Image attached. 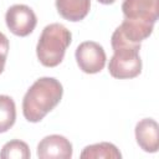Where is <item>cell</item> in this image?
I'll list each match as a JSON object with an SVG mask.
<instances>
[{"mask_svg":"<svg viewBox=\"0 0 159 159\" xmlns=\"http://www.w3.org/2000/svg\"><path fill=\"white\" fill-rule=\"evenodd\" d=\"M72 152L71 142L60 134L47 135L37 145V157L40 159H70Z\"/></svg>","mask_w":159,"mask_h":159,"instance_id":"52a82bcc","label":"cell"},{"mask_svg":"<svg viewBox=\"0 0 159 159\" xmlns=\"http://www.w3.org/2000/svg\"><path fill=\"white\" fill-rule=\"evenodd\" d=\"M71 41L72 34L62 24L53 22L45 26L36 46L39 61L45 67L58 66L62 62L65 52L71 45Z\"/></svg>","mask_w":159,"mask_h":159,"instance_id":"277c9868","label":"cell"},{"mask_svg":"<svg viewBox=\"0 0 159 159\" xmlns=\"http://www.w3.org/2000/svg\"><path fill=\"white\" fill-rule=\"evenodd\" d=\"M31 155L29 145L19 139H14L4 144L0 158L1 159H29Z\"/></svg>","mask_w":159,"mask_h":159,"instance_id":"7c38bea8","label":"cell"},{"mask_svg":"<svg viewBox=\"0 0 159 159\" xmlns=\"http://www.w3.org/2000/svg\"><path fill=\"white\" fill-rule=\"evenodd\" d=\"M135 139L138 145L147 153L158 152L159 147V125L152 118L140 119L135 124Z\"/></svg>","mask_w":159,"mask_h":159,"instance_id":"ba28073f","label":"cell"},{"mask_svg":"<svg viewBox=\"0 0 159 159\" xmlns=\"http://www.w3.org/2000/svg\"><path fill=\"white\" fill-rule=\"evenodd\" d=\"M63 87L53 77H41L32 83L22 99V113L25 119L37 123L45 118L61 101Z\"/></svg>","mask_w":159,"mask_h":159,"instance_id":"7a4b0ae2","label":"cell"},{"mask_svg":"<svg viewBox=\"0 0 159 159\" xmlns=\"http://www.w3.org/2000/svg\"><path fill=\"white\" fill-rule=\"evenodd\" d=\"M82 159H120L122 154L118 150V148L108 142H102V143H96L87 145L82 153H81Z\"/></svg>","mask_w":159,"mask_h":159,"instance_id":"30bf717a","label":"cell"},{"mask_svg":"<svg viewBox=\"0 0 159 159\" xmlns=\"http://www.w3.org/2000/svg\"><path fill=\"white\" fill-rule=\"evenodd\" d=\"M56 7L65 20L76 22L88 15L91 0H56Z\"/></svg>","mask_w":159,"mask_h":159,"instance_id":"9c48e42d","label":"cell"},{"mask_svg":"<svg viewBox=\"0 0 159 159\" xmlns=\"http://www.w3.org/2000/svg\"><path fill=\"white\" fill-rule=\"evenodd\" d=\"M123 22L118 26L133 42L148 39L159 16V0H123Z\"/></svg>","mask_w":159,"mask_h":159,"instance_id":"6da1fadb","label":"cell"},{"mask_svg":"<svg viewBox=\"0 0 159 159\" xmlns=\"http://www.w3.org/2000/svg\"><path fill=\"white\" fill-rule=\"evenodd\" d=\"M7 53H9V40L2 32H0V75L4 71Z\"/></svg>","mask_w":159,"mask_h":159,"instance_id":"4fadbf2b","label":"cell"},{"mask_svg":"<svg viewBox=\"0 0 159 159\" xmlns=\"http://www.w3.org/2000/svg\"><path fill=\"white\" fill-rule=\"evenodd\" d=\"M76 61L84 73H98L106 65V52L103 47L94 41H84L76 48Z\"/></svg>","mask_w":159,"mask_h":159,"instance_id":"8992f818","label":"cell"},{"mask_svg":"<svg viewBox=\"0 0 159 159\" xmlns=\"http://www.w3.org/2000/svg\"><path fill=\"white\" fill-rule=\"evenodd\" d=\"M7 29L16 36L25 37L30 35L37 24V17L34 10L24 4H16L7 9L5 14Z\"/></svg>","mask_w":159,"mask_h":159,"instance_id":"5b68a950","label":"cell"},{"mask_svg":"<svg viewBox=\"0 0 159 159\" xmlns=\"http://www.w3.org/2000/svg\"><path fill=\"white\" fill-rule=\"evenodd\" d=\"M97 1L101 4H104V5H109V4H113L116 0H97Z\"/></svg>","mask_w":159,"mask_h":159,"instance_id":"5bb4252c","label":"cell"},{"mask_svg":"<svg viewBox=\"0 0 159 159\" xmlns=\"http://www.w3.org/2000/svg\"><path fill=\"white\" fill-rule=\"evenodd\" d=\"M113 56L109 60L108 71L118 80L134 78L142 72V60L139 56L140 43L133 42L117 27L111 39Z\"/></svg>","mask_w":159,"mask_h":159,"instance_id":"3957f363","label":"cell"},{"mask_svg":"<svg viewBox=\"0 0 159 159\" xmlns=\"http://www.w3.org/2000/svg\"><path fill=\"white\" fill-rule=\"evenodd\" d=\"M16 120V106L10 96L0 94V133L7 132Z\"/></svg>","mask_w":159,"mask_h":159,"instance_id":"8fae6325","label":"cell"}]
</instances>
